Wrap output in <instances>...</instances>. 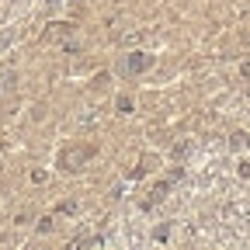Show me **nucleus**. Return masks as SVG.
Segmentation results:
<instances>
[{
    "instance_id": "obj_1",
    "label": "nucleus",
    "mask_w": 250,
    "mask_h": 250,
    "mask_svg": "<svg viewBox=\"0 0 250 250\" xmlns=\"http://www.w3.org/2000/svg\"><path fill=\"white\" fill-rule=\"evenodd\" d=\"M83 156H87V153H83V149H73V153H66V160H62V164H66V167H70V170H77V164H80V160H83Z\"/></svg>"
},
{
    "instance_id": "obj_2",
    "label": "nucleus",
    "mask_w": 250,
    "mask_h": 250,
    "mask_svg": "<svg viewBox=\"0 0 250 250\" xmlns=\"http://www.w3.org/2000/svg\"><path fill=\"white\" fill-rule=\"evenodd\" d=\"M129 66H132V70H146V66H149V56H136Z\"/></svg>"
}]
</instances>
